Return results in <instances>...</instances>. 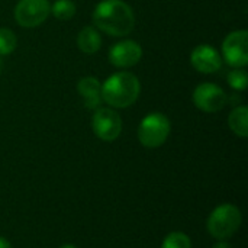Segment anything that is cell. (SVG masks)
Returning <instances> with one entry per match:
<instances>
[{
  "label": "cell",
  "mask_w": 248,
  "mask_h": 248,
  "mask_svg": "<svg viewBox=\"0 0 248 248\" xmlns=\"http://www.w3.org/2000/svg\"><path fill=\"white\" fill-rule=\"evenodd\" d=\"M93 23L112 36H125L134 29L135 16L125 1L103 0L93 12Z\"/></svg>",
  "instance_id": "1"
},
{
  "label": "cell",
  "mask_w": 248,
  "mask_h": 248,
  "mask_svg": "<svg viewBox=\"0 0 248 248\" xmlns=\"http://www.w3.org/2000/svg\"><path fill=\"white\" fill-rule=\"evenodd\" d=\"M140 81L137 76L128 71H121L110 76L102 84V100L113 108H128L134 105L140 96Z\"/></svg>",
  "instance_id": "2"
},
{
  "label": "cell",
  "mask_w": 248,
  "mask_h": 248,
  "mask_svg": "<svg viewBox=\"0 0 248 248\" xmlns=\"http://www.w3.org/2000/svg\"><path fill=\"white\" fill-rule=\"evenodd\" d=\"M241 222L243 215L240 209L231 203H224L211 212L206 227L214 238L222 241L232 237L241 227Z\"/></svg>",
  "instance_id": "3"
},
{
  "label": "cell",
  "mask_w": 248,
  "mask_h": 248,
  "mask_svg": "<svg viewBox=\"0 0 248 248\" xmlns=\"http://www.w3.org/2000/svg\"><path fill=\"white\" fill-rule=\"evenodd\" d=\"M170 134V121L163 113L147 115L138 126V140L147 148H157L166 142Z\"/></svg>",
  "instance_id": "4"
},
{
  "label": "cell",
  "mask_w": 248,
  "mask_h": 248,
  "mask_svg": "<svg viewBox=\"0 0 248 248\" xmlns=\"http://www.w3.org/2000/svg\"><path fill=\"white\" fill-rule=\"evenodd\" d=\"M49 12L48 0H19L15 7V19L23 28H35L46 20Z\"/></svg>",
  "instance_id": "5"
},
{
  "label": "cell",
  "mask_w": 248,
  "mask_h": 248,
  "mask_svg": "<svg viewBox=\"0 0 248 248\" xmlns=\"http://www.w3.org/2000/svg\"><path fill=\"white\" fill-rule=\"evenodd\" d=\"M222 54L225 61L235 68H241L248 62V32L234 31L222 42Z\"/></svg>",
  "instance_id": "6"
},
{
  "label": "cell",
  "mask_w": 248,
  "mask_h": 248,
  "mask_svg": "<svg viewBox=\"0 0 248 248\" xmlns=\"http://www.w3.org/2000/svg\"><path fill=\"white\" fill-rule=\"evenodd\" d=\"M92 126L94 135L102 141H115L122 132V119L115 110L102 108L94 112Z\"/></svg>",
  "instance_id": "7"
},
{
  "label": "cell",
  "mask_w": 248,
  "mask_h": 248,
  "mask_svg": "<svg viewBox=\"0 0 248 248\" xmlns=\"http://www.w3.org/2000/svg\"><path fill=\"white\" fill-rule=\"evenodd\" d=\"M193 103L198 109L203 112H218L227 105V94L219 86L212 83H203L195 89Z\"/></svg>",
  "instance_id": "8"
},
{
  "label": "cell",
  "mask_w": 248,
  "mask_h": 248,
  "mask_svg": "<svg viewBox=\"0 0 248 248\" xmlns=\"http://www.w3.org/2000/svg\"><path fill=\"white\" fill-rule=\"evenodd\" d=\"M142 55V48L135 41H121L115 44L109 51V61L119 68H128L135 65Z\"/></svg>",
  "instance_id": "9"
},
{
  "label": "cell",
  "mask_w": 248,
  "mask_h": 248,
  "mask_svg": "<svg viewBox=\"0 0 248 248\" xmlns=\"http://www.w3.org/2000/svg\"><path fill=\"white\" fill-rule=\"evenodd\" d=\"M190 62L199 73L212 74L222 67V57L211 45H198L192 51Z\"/></svg>",
  "instance_id": "10"
},
{
  "label": "cell",
  "mask_w": 248,
  "mask_h": 248,
  "mask_svg": "<svg viewBox=\"0 0 248 248\" xmlns=\"http://www.w3.org/2000/svg\"><path fill=\"white\" fill-rule=\"evenodd\" d=\"M77 90L87 109H97L102 103V86L97 78L83 77L77 84Z\"/></svg>",
  "instance_id": "11"
},
{
  "label": "cell",
  "mask_w": 248,
  "mask_h": 248,
  "mask_svg": "<svg viewBox=\"0 0 248 248\" xmlns=\"http://www.w3.org/2000/svg\"><path fill=\"white\" fill-rule=\"evenodd\" d=\"M77 45L84 54H94L100 49L102 38L93 26H86L80 31L77 36Z\"/></svg>",
  "instance_id": "12"
},
{
  "label": "cell",
  "mask_w": 248,
  "mask_h": 248,
  "mask_svg": "<svg viewBox=\"0 0 248 248\" xmlns=\"http://www.w3.org/2000/svg\"><path fill=\"white\" fill-rule=\"evenodd\" d=\"M228 125L231 128V131L241 137V138H247L248 135V109L246 106H238L235 108L228 118Z\"/></svg>",
  "instance_id": "13"
},
{
  "label": "cell",
  "mask_w": 248,
  "mask_h": 248,
  "mask_svg": "<svg viewBox=\"0 0 248 248\" xmlns=\"http://www.w3.org/2000/svg\"><path fill=\"white\" fill-rule=\"evenodd\" d=\"M51 10L57 19L70 20L76 15V4L71 0H55Z\"/></svg>",
  "instance_id": "14"
},
{
  "label": "cell",
  "mask_w": 248,
  "mask_h": 248,
  "mask_svg": "<svg viewBox=\"0 0 248 248\" xmlns=\"http://www.w3.org/2000/svg\"><path fill=\"white\" fill-rule=\"evenodd\" d=\"M161 248H192V243L186 234L171 232L164 238Z\"/></svg>",
  "instance_id": "15"
},
{
  "label": "cell",
  "mask_w": 248,
  "mask_h": 248,
  "mask_svg": "<svg viewBox=\"0 0 248 248\" xmlns=\"http://www.w3.org/2000/svg\"><path fill=\"white\" fill-rule=\"evenodd\" d=\"M16 36L7 28H0V55H7L16 48Z\"/></svg>",
  "instance_id": "16"
},
{
  "label": "cell",
  "mask_w": 248,
  "mask_h": 248,
  "mask_svg": "<svg viewBox=\"0 0 248 248\" xmlns=\"http://www.w3.org/2000/svg\"><path fill=\"white\" fill-rule=\"evenodd\" d=\"M248 77L247 73L244 70H232L228 73V84L234 89V90H244L247 87Z\"/></svg>",
  "instance_id": "17"
},
{
  "label": "cell",
  "mask_w": 248,
  "mask_h": 248,
  "mask_svg": "<svg viewBox=\"0 0 248 248\" xmlns=\"http://www.w3.org/2000/svg\"><path fill=\"white\" fill-rule=\"evenodd\" d=\"M212 248H232V247H231V244H228L225 240H222V241L217 243V244H215Z\"/></svg>",
  "instance_id": "18"
},
{
  "label": "cell",
  "mask_w": 248,
  "mask_h": 248,
  "mask_svg": "<svg viewBox=\"0 0 248 248\" xmlns=\"http://www.w3.org/2000/svg\"><path fill=\"white\" fill-rule=\"evenodd\" d=\"M0 248H12V246H10V243L6 238L0 237Z\"/></svg>",
  "instance_id": "19"
},
{
  "label": "cell",
  "mask_w": 248,
  "mask_h": 248,
  "mask_svg": "<svg viewBox=\"0 0 248 248\" xmlns=\"http://www.w3.org/2000/svg\"><path fill=\"white\" fill-rule=\"evenodd\" d=\"M60 248H77V247H74V246H71V244H65V246H62V247H60Z\"/></svg>",
  "instance_id": "20"
},
{
  "label": "cell",
  "mask_w": 248,
  "mask_h": 248,
  "mask_svg": "<svg viewBox=\"0 0 248 248\" xmlns=\"http://www.w3.org/2000/svg\"><path fill=\"white\" fill-rule=\"evenodd\" d=\"M1 65H3V62H1V58H0V73H1Z\"/></svg>",
  "instance_id": "21"
}]
</instances>
